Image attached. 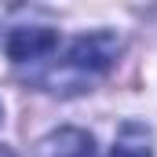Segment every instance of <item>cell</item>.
<instances>
[{
    "label": "cell",
    "instance_id": "4",
    "mask_svg": "<svg viewBox=\"0 0 157 157\" xmlns=\"http://www.w3.org/2000/svg\"><path fill=\"white\" fill-rule=\"evenodd\" d=\"M110 157H154V135H150V128L139 124V121H128L117 132V139H113Z\"/></svg>",
    "mask_w": 157,
    "mask_h": 157
},
{
    "label": "cell",
    "instance_id": "1",
    "mask_svg": "<svg viewBox=\"0 0 157 157\" xmlns=\"http://www.w3.org/2000/svg\"><path fill=\"white\" fill-rule=\"evenodd\" d=\"M55 51L44 62L29 66V80L44 91H55V95H77V91H88L113 66L121 40L113 33H88V37L70 40L62 55H55Z\"/></svg>",
    "mask_w": 157,
    "mask_h": 157
},
{
    "label": "cell",
    "instance_id": "5",
    "mask_svg": "<svg viewBox=\"0 0 157 157\" xmlns=\"http://www.w3.org/2000/svg\"><path fill=\"white\" fill-rule=\"evenodd\" d=\"M0 157H18L15 150H7V146H0Z\"/></svg>",
    "mask_w": 157,
    "mask_h": 157
},
{
    "label": "cell",
    "instance_id": "3",
    "mask_svg": "<svg viewBox=\"0 0 157 157\" xmlns=\"http://www.w3.org/2000/svg\"><path fill=\"white\" fill-rule=\"evenodd\" d=\"M40 157H95V143L80 128H59L40 143Z\"/></svg>",
    "mask_w": 157,
    "mask_h": 157
},
{
    "label": "cell",
    "instance_id": "2",
    "mask_svg": "<svg viewBox=\"0 0 157 157\" xmlns=\"http://www.w3.org/2000/svg\"><path fill=\"white\" fill-rule=\"evenodd\" d=\"M59 48V37L44 26H22V29H11L4 40V51L15 66H37L44 62L51 51Z\"/></svg>",
    "mask_w": 157,
    "mask_h": 157
}]
</instances>
